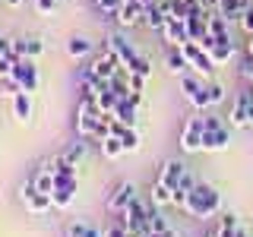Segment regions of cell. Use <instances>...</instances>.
Returning <instances> with one entry per match:
<instances>
[{
  "label": "cell",
  "mask_w": 253,
  "mask_h": 237,
  "mask_svg": "<svg viewBox=\"0 0 253 237\" xmlns=\"http://www.w3.org/2000/svg\"><path fill=\"white\" fill-rule=\"evenodd\" d=\"M152 202H155V205H171V202H174V190L155 180V184H152Z\"/></svg>",
  "instance_id": "f1b7e54d"
},
{
  "label": "cell",
  "mask_w": 253,
  "mask_h": 237,
  "mask_svg": "<svg viewBox=\"0 0 253 237\" xmlns=\"http://www.w3.org/2000/svg\"><path fill=\"white\" fill-rule=\"evenodd\" d=\"M13 57H0V79H3V82H10L13 79Z\"/></svg>",
  "instance_id": "74e56055"
},
{
  "label": "cell",
  "mask_w": 253,
  "mask_h": 237,
  "mask_svg": "<svg viewBox=\"0 0 253 237\" xmlns=\"http://www.w3.org/2000/svg\"><path fill=\"white\" fill-rule=\"evenodd\" d=\"M247 57H253V35H250V41H247Z\"/></svg>",
  "instance_id": "ee69618b"
},
{
  "label": "cell",
  "mask_w": 253,
  "mask_h": 237,
  "mask_svg": "<svg viewBox=\"0 0 253 237\" xmlns=\"http://www.w3.org/2000/svg\"><path fill=\"white\" fill-rule=\"evenodd\" d=\"M162 38L168 41V47H184L190 41V29H187V19H177V16H165V29H162Z\"/></svg>",
  "instance_id": "9c48e42d"
},
{
  "label": "cell",
  "mask_w": 253,
  "mask_h": 237,
  "mask_svg": "<svg viewBox=\"0 0 253 237\" xmlns=\"http://www.w3.org/2000/svg\"><path fill=\"white\" fill-rule=\"evenodd\" d=\"M13 79L19 82L22 92H38V67L32 57H19L13 63Z\"/></svg>",
  "instance_id": "5b68a950"
},
{
  "label": "cell",
  "mask_w": 253,
  "mask_h": 237,
  "mask_svg": "<svg viewBox=\"0 0 253 237\" xmlns=\"http://www.w3.org/2000/svg\"><path fill=\"white\" fill-rule=\"evenodd\" d=\"M184 174H187V164L184 161H177V158H171V161H165L162 164V171H158V184H165V187H177L180 180H184Z\"/></svg>",
  "instance_id": "7c38bea8"
},
{
  "label": "cell",
  "mask_w": 253,
  "mask_h": 237,
  "mask_svg": "<svg viewBox=\"0 0 253 237\" xmlns=\"http://www.w3.org/2000/svg\"><path fill=\"white\" fill-rule=\"evenodd\" d=\"M136 199H139V196H136V187H133V184H117V187H114V193L108 196L105 209H108V212H114V215H121V212H126Z\"/></svg>",
  "instance_id": "ba28073f"
},
{
  "label": "cell",
  "mask_w": 253,
  "mask_h": 237,
  "mask_svg": "<svg viewBox=\"0 0 253 237\" xmlns=\"http://www.w3.org/2000/svg\"><path fill=\"white\" fill-rule=\"evenodd\" d=\"M142 10H146V6H142L139 0H133V3H121V6H117V13H114L117 26H124V29L142 26Z\"/></svg>",
  "instance_id": "8fae6325"
},
{
  "label": "cell",
  "mask_w": 253,
  "mask_h": 237,
  "mask_svg": "<svg viewBox=\"0 0 253 237\" xmlns=\"http://www.w3.org/2000/svg\"><path fill=\"white\" fill-rule=\"evenodd\" d=\"M149 231H155V234H165V231H171V225L165 221V215L158 212V205H155V202L149 205Z\"/></svg>",
  "instance_id": "4316f807"
},
{
  "label": "cell",
  "mask_w": 253,
  "mask_h": 237,
  "mask_svg": "<svg viewBox=\"0 0 253 237\" xmlns=\"http://www.w3.org/2000/svg\"><path fill=\"white\" fill-rule=\"evenodd\" d=\"M206 51H209V57L215 60V63H228L234 57V41H231V35L228 38H215V35H206L203 41H200Z\"/></svg>",
  "instance_id": "30bf717a"
},
{
  "label": "cell",
  "mask_w": 253,
  "mask_h": 237,
  "mask_svg": "<svg viewBox=\"0 0 253 237\" xmlns=\"http://www.w3.org/2000/svg\"><path fill=\"white\" fill-rule=\"evenodd\" d=\"M250 108H253V82L234 98L231 114H228V126H231V130H244V126H250Z\"/></svg>",
  "instance_id": "3957f363"
},
{
  "label": "cell",
  "mask_w": 253,
  "mask_h": 237,
  "mask_svg": "<svg viewBox=\"0 0 253 237\" xmlns=\"http://www.w3.org/2000/svg\"><path fill=\"white\" fill-rule=\"evenodd\" d=\"M10 105H13V117L19 123H29L32 120V92H16V95H10Z\"/></svg>",
  "instance_id": "5bb4252c"
},
{
  "label": "cell",
  "mask_w": 253,
  "mask_h": 237,
  "mask_svg": "<svg viewBox=\"0 0 253 237\" xmlns=\"http://www.w3.org/2000/svg\"><path fill=\"white\" fill-rule=\"evenodd\" d=\"M206 237H221V234H218V228H209V231H206Z\"/></svg>",
  "instance_id": "b9f144b4"
},
{
  "label": "cell",
  "mask_w": 253,
  "mask_h": 237,
  "mask_svg": "<svg viewBox=\"0 0 253 237\" xmlns=\"http://www.w3.org/2000/svg\"><path fill=\"white\" fill-rule=\"evenodd\" d=\"M237 237H253V234H247V231H241V234H237Z\"/></svg>",
  "instance_id": "bcb514c9"
},
{
  "label": "cell",
  "mask_w": 253,
  "mask_h": 237,
  "mask_svg": "<svg viewBox=\"0 0 253 237\" xmlns=\"http://www.w3.org/2000/svg\"><path fill=\"white\" fill-rule=\"evenodd\" d=\"M206 89H209V101H212V108H215V105H221V101H225V85L212 82V85H206Z\"/></svg>",
  "instance_id": "d590c367"
},
{
  "label": "cell",
  "mask_w": 253,
  "mask_h": 237,
  "mask_svg": "<svg viewBox=\"0 0 253 237\" xmlns=\"http://www.w3.org/2000/svg\"><path fill=\"white\" fill-rule=\"evenodd\" d=\"M124 237H136V234H124Z\"/></svg>",
  "instance_id": "7dc6e473"
},
{
  "label": "cell",
  "mask_w": 253,
  "mask_h": 237,
  "mask_svg": "<svg viewBox=\"0 0 253 237\" xmlns=\"http://www.w3.org/2000/svg\"><path fill=\"white\" fill-rule=\"evenodd\" d=\"M126 70H130V73H139V76H146V79H149V76H152V60H149L146 54H136V60H133Z\"/></svg>",
  "instance_id": "4dcf8cb0"
},
{
  "label": "cell",
  "mask_w": 253,
  "mask_h": 237,
  "mask_svg": "<svg viewBox=\"0 0 253 237\" xmlns=\"http://www.w3.org/2000/svg\"><path fill=\"white\" fill-rule=\"evenodd\" d=\"M117 139L124 142V152H139V146H142V142H139V133H136V126H124Z\"/></svg>",
  "instance_id": "83f0119b"
},
{
  "label": "cell",
  "mask_w": 253,
  "mask_h": 237,
  "mask_svg": "<svg viewBox=\"0 0 253 237\" xmlns=\"http://www.w3.org/2000/svg\"><path fill=\"white\" fill-rule=\"evenodd\" d=\"M117 101H121V98H117L114 92H101V95H98V111H101V114H114Z\"/></svg>",
  "instance_id": "836d02e7"
},
{
  "label": "cell",
  "mask_w": 253,
  "mask_h": 237,
  "mask_svg": "<svg viewBox=\"0 0 253 237\" xmlns=\"http://www.w3.org/2000/svg\"><path fill=\"white\" fill-rule=\"evenodd\" d=\"M51 199H54V209H70L76 199V190H54Z\"/></svg>",
  "instance_id": "f546056e"
},
{
  "label": "cell",
  "mask_w": 253,
  "mask_h": 237,
  "mask_svg": "<svg viewBox=\"0 0 253 237\" xmlns=\"http://www.w3.org/2000/svg\"><path fill=\"white\" fill-rule=\"evenodd\" d=\"M42 51H44V41H38V38H16V57H32L35 60Z\"/></svg>",
  "instance_id": "ac0fdd59"
},
{
  "label": "cell",
  "mask_w": 253,
  "mask_h": 237,
  "mask_svg": "<svg viewBox=\"0 0 253 237\" xmlns=\"http://www.w3.org/2000/svg\"><path fill=\"white\" fill-rule=\"evenodd\" d=\"M241 29L247 32V38L253 35V6H247V10H244V16H241Z\"/></svg>",
  "instance_id": "ab89813d"
},
{
  "label": "cell",
  "mask_w": 253,
  "mask_h": 237,
  "mask_svg": "<svg viewBox=\"0 0 253 237\" xmlns=\"http://www.w3.org/2000/svg\"><path fill=\"white\" fill-rule=\"evenodd\" d=\"M67 54H70L73 60L89 57V54H92V41H89V38H83V35H73V38L67 41Z\"/></svg>",
  "instance_id": "d6986e66"
},
{
  "label": "cell",
  "mask_w": 253,
  "mask_h": 237,
  "mask_svg": "<svg viewBox=\"0 0 253 237\" xmlns=\"http://www.w3.org/2000/svg\"><path fill=\"white\" fill-rule=\"evenodd\" d=\"M85 152H89V149H85V142H73V146H67L57 158H60V161H67V164H79L85 158Z\"/></svg>",
  "instance_id": "484cf974"
},
{
  "label": "cell",
  "mask_w": 253,
  "mask_h": 237,
  "mask_svg": "<svg viewBox=\"0 0 253 237\" xmlns=\"http://www.w3.org/2000/svg\"><path fill=\"white\" fill-rule=\"evenodd\" d=\"M190 105H193V108H196V114H206V111H209V108H212V101H209V89H206V85H203V89H200V92H196V95H193V98H190Z\"/></svg>",
  "instance_id": "1f68e13d"
},
{
  "label": "cell",
  "mask_w": 253,
  "mask_h": 237,
  "mask_svg": "<svg viewBox=\"0 0 253 237\" xmlns=\"http://www.w3.org/2000/svg\"><path fill=\"white\" fill-rule=\"evenodd\" d=\"M67 237H105V228H95L89 221H73L67 228Z\"/></svg>",
  "instance_id": "44dd1931"
},
{
  "label": "cell",
  "mask_w": 253,
  "mask_h": 237,
  "mask_svg": "<svg viewBox=\"0 0 253 237\" xmlns=\"http://www.w3.org/2000/svg\"><path fill=\"white\" fill-rule=\"evenodd\" d=\"M54 190H76V174L57 171V174H54Z\"/></svg>",
  "instance_id": "d6a6232c"
},
{
  "label": "cell",
  "mask_w": 253,
  "mask_h": 237,
  "mask_svg": "<svg viewBox=\"0 0 253 237\" xmlns=\"http://www.w3.org/2000/svg\"><path fill=\"white\" fill-rule=\"evenodd\" d=\"M35 193H38V187H35V177H26V184L19 187V199L26 202V199H32Z\"/></svg>",
  "instance_id": "8d00e7d4"
},
{
  "label": "cell",
  "mask_w": 253,
  "mask_h": 237,
  "mask_svg": "<svg viewBox=\"0 0 253 237\" xmlns=\"http://www.w3.org/2000/svg\"><path fill=\"white\" fill-rule=\"evenodd\" d=\"M206 3H209V6H215V10H218V6H221V0H206Z\"/></svg>",
  "instance_id": "f6af8a7d"
},
{
  "label": "cell",
  "mask_w": 253,
  "mask_h": 237,
  "mask_svg": "<svg viewBox=\"0 0 253 237\" xmlns=\"http://www.w3.org/2000/svg\"><path fill=\"white\" fill-rule=\"evenodd\" d=\"M184 54H187V60H190V70H196L203 79L212 76V70L218 67V63L209 57V51H206L200 41H187V44H184Z\"/></svg>",
  "instance_id": "277c9868"
},
{
  "label": "cell",
  "mask_w": 253,
  "mask_h": 237,
  "mask_svg": "<svg viewBox=\"0 0 253 237\" xmlns=\"http://www.w3.org/2000/svg\"><path fill=\"white\" fill-rule=\"evenodd\" d=\"M124 221H126V228H130V234H136V237H146L149 234V205L146 202H133L126 212H121Z\"/></svg>",
  "instance_id": "52a82bcc"
},
{
  "label": "cell",
  "mask_w": 253,
  "mask_h": 237,
  "mask_svg": "<svg viewBox=\"0 0 253 237\" xmlns=\"http://www.w3.org/2000/svg\"><path fill=\"white\" fill-rule=\"evenodd\" d=\"M108 47L117 54V57H121V63H124V67H130V63L136 60V54H139L136 47H133L130 41H124L121 35H108Z\"/></svg>",
  "instance_id": "9a60e30c"
},
{
  "label": "cell",
  "mask_w": 253,
  "mask_h": 237,
  "mask_svg": "<svg viewBox=\"0 0 253 237\" xmlns=\"http://www.w3.org/2000/svg\"><path fill=\"white\" fill-rule=\"evenodd\" d=\"M3 3H10V6H22L26 0H3Z\"/></svg>",
  "instance_id": "7bdbcfd3"
},
{
  "label": "cell",
  "mask_w": 253,
  "mask_h": 237,
  "mask_svg": "<svg viewBox=\"0 0 253 237\" xmlns=\"http://www.w3.org/2000/svg\"><path fill=\"white\" fill-rule=\"evenodd\" d=\"M98 126H101L98 98L83 92V98H79V105H76V136H79V139H95Z\"/></svg>",
  "instance_id": "7a4b0ae2"
},
{
  "label": "cell",
  "mask_w": 253,
  "mask_h": 237,
  "mask_svg": "<svg viewBox=\"0 0 253 237\" xmlns=\"http://www.w3.org/2000/svg\"><path fill=\"white\" fill-rule=\"evenodd\" d=\"M180 89H184V95H187V101H190V98H193L196 92L203 89V82H196L193 76H180Z\"/></svg>",
  "instance_id": "e575fe53"
},
{
  "label": "cell",
  "mask_w": 253,
  "mask_h": 237,
  "mask_svg": "<svg viewBox=\"0 0 253 237\" xmlns=\"http://www.w3.org/2000/svg\"><path fill=\"white\" fill-rule=\"evenodd\" d=\"M168 70L174 76H187V70H190V60H187V54H184V47H168Z\"/></svg>",
  "instance_id": "2e32d148"
},
{
  "label": "cell",
  "mask_w": 253,
  "mask_h": 237,
  "mask_svg": "<svg viewBox=\"0 0 253 237\" xmlns=\"http://www.w3.org/2000/svg\"><path fill=\"white\" fill-rule=\"evenodd\" d=\"M26 209L32 212V215H44L47 209H54V199H51V193H35L32 199H26Z\"/></svg>",
  "instance_id": "7402d4cb"
},
{
  "label": "cell",
  "mask_w": 253,
  "mask_h": 237,
  "mask_svg": "<svg viewBox=\"0 0 253 237\" xmlns=\"http://www.w3.org/2000/svg\"><path fill=\"white\" fill-rule=\"evenodd\" d=\"M244 0H221V6H218V13L225 16L228 22H241V16H244Z\"/></svg>",
  "instance_id": "603a6c76"
},
{
  "label": "cell",
  "mask_w": 253,
  "mask_h": 237,
  "mask_svg": "<svg viewBox=\"0 0 253 237\" xmlns=\"http://www.w3.org/2000/svg\"><path fill=\"white\" fill-rule=\"evenodd\" d=\"M114 117L121 123H126V126H136V105H133L130 98H121L117 108H114Z\"/></svg>",
  "instance_id": "ffe728a7"
},
{
  "label": "cell",
  "mask_w": 253,
  "mask_h": 237,
  "mask_svg": "<svg viewBox=\"0 0 253 237\" xmlns=\"http://www.w3.org/2000/svg\"><path fill=\"white\" fill-rule=\"evenodd\" d=\"M98 146H101V158H108V161H114V158H121V155H124V142L117 139V136L101 139Z\"/></svg>",
  "instance_id": "d4e9b609"
},
{
  "label": "cell",
  "mask_w": 253,
  "mask_h": 237,
  "mask_svg": "<svg viewBox=\"0 0 253 237\" xmlns=\"http://www.w3.org/2000/svg\"><path fill=\"white\" fill-rule=\"evenodd\" d=\"M231 142V126H221V130H203V152H221Z\"/></svg>",
  "instance_id": "4fadbf2b"
},
{
  "label": "cell",
  "mask_w": 253,
  "mask_h": 237,
  "mask_svg": "<svg viewBox=\"0 0 253 237\" xmlns=\"http://www.w3.org/2000/svg\"><path fill=\"white\" fill-rule=\"evenodd\" d=\"M142 26L152 29V32H162L165 29V10H162V3H149L146 10H142Z\"/></svg>",
  "instance_id": "e0dca14e"
},
{
  "label": "cell",
  "mask_w": 253,
  "mask_h": 237,
  "mask_svg": "<svg viewBox=\"0 0 253 237\" xmlns=\"http://www.w3.org/2000/svg\"><path fill=\"white\" fill-rule=\"evenodd\" d=\"M32 3H35V10L42 13V16H51L54 6H57V0H32Z\"/></svg>",
  "instance_id": "f35d334b"
},
{
  "label": "cell",
  "mask_w": 253,
  "mask_h": 237,
  "mask_svg": "<svg viewBox=\"0 0 253 237\" xmlns=\"http://www.w3.org/2000/svg\"><path fill=\"white\" fill-rule=\"evenodd\" d=\"M180 149H184L187 155H193V152L203 149V114L190 117L184 123V130H180Z\"/></svg>",
  "instance_id": "8992f818"
},
{
  "label": "cell",
  "mask_w": 253,
  "mask_h": 237,
  "mask_svg": "<svg viewBox=\"0 0 253 237\" xmlns=\"http://www.w3.org/2000/svg\"><path fill=\"white\" fill-rule=\"evenodd\" d=\"M218 209H221V193L215 187H206V184H196L193 187V193H190V199H187V215L190 218H212V215H218Z\"/></svg>",
  "instance_id": "6da1fadb"
},
{
  "label": "cell",
  "mask_w": 253,
  "mask_h": 237,
  "mask_svg": "<svg viewBox=\"0 0 253 237\" xmlns=\"http://www.w3.org/2000/svg\"><path fill=\"white\" fill-rule=\"evenodd\" d=\"M221 117H215V114H203V130H221Z\"/></svg>",
  "instance_id": "60d3db41"
},
{
  "label": "cell",
  "mask_w": 253,
  "mask_h": 237,
  "mask_svg": "<svg viewBox=\"0 0 253 237\" xmlns=\"http://www.w3.org/2000/svg\"><path fill=\"white\" fill-rule=\"evenodd\" d=\"M215 228H218L221 237H237V234H241V221H237V215H231V212H225V215L218 218Z\"/></svg>",
  "instance_id": "cb8c5ba5"
}]
</instances>
